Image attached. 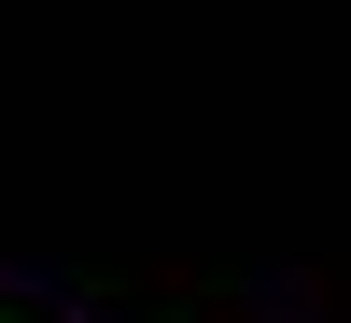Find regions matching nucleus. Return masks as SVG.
I'll use <instances>...</instances> for the list:
<instances>
[{
  "label": "nucleus",
  "mask_w": 351,
  "mask_h": 323,
  "mask_svg": "<svg viewBox=\"0 0 351 323\" xmlns=\"http://www.w3.org/2000/svg\"><path fill=\"white\" fill-rule=\"evenodd\" d=\"M0 323H28V309H0Z\"/></svg>",
  "instance_id": "1"
}]
</instances>
